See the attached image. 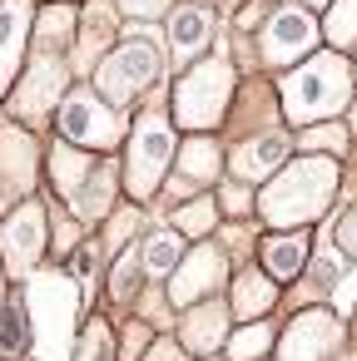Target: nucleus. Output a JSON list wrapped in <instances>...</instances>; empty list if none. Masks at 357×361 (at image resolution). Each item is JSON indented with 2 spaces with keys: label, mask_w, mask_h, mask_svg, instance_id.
Returning a JSON list of instances; mask_svg holds the SVG:
<instances>
[{
  "label": "nucleus",
  "mask_w": 357,
  "mask_h": 361,
  "mask_svg": "<svg viewBox=\"0 0 357 361\" xmlns=\"http://www.w3.org/2000/svg\"><path fill=\"white\" fill-rule=\"evenodd\" d=\"M332 188H337L332 164H327V159H303V164H293V169L263 193V213H268L273 223H308V218H317V213L327 208Z\"/></svg>",
  "instance_id": "obj_1"
},
{
  "label": "nucleus",
  "mask_w": 357,
  "mask_h": 361,
  "mask_svg": "<svg viewBox=\"0 0 357 361\" xmlns=\"http://www.w3.org/2000/svg\"><path fill=\"white\" fill-rule=\"evenodd\" d=\"M347 94H352V70H347L337 55H317L312 65H303L298 75L283 80V104H288V114H293L298 124L342 109Z\"/></svg>",
  "instance_id": "obj_2"
},
{
  "label": "nucleus",
  "mask_w": 357,
  "mask_h": 361,
  "mask_svg": "<svg viewBox=\"0 0 357 361\" xmlns=\"http://www.w3.org/2000/svg\"><path fill=\"white\" fill-rule=\"evenodd\" d=\"M228 90H233V75H228V65H199V70H189L184 80H179V90H174V109H179V119L189 124V129H209V124H218V114H223V104H228Z\"/></svg>",
  "instance_id": "obj_3"
},
{
  "label": "nucleus",
  "mask_w": 357,
  "mask_h": 361,
  "mask_svg": "<svg viewBox=\"0 0 357 361\" xmlns=\"http://www.w3.org/2000/svg\"><path fill=\"white\" fill-rule=\"evenodd\" d=\"M154 80H159V50L144 45V40L119 45V50L100 65V94H105L110 104L134 99V94H139L144 85H154Z\"/></svg>",
  "instance_id": "obj_4"
},
{
  "label": "nucleus",
  "mask_w": 357,
  "mask_h": 361,
  "mask_svg": "<svg viewBox=\"0 0 357 361\" xmlns=\"http://www.w3.org/2000/svg\"><path fill=\"white\" fill-rule=\"evenodd\" d=\"M169 154H174V134H169V124L159 114H149L134 129V154H129V193L134 198H149L154 193V183L169 169Z\"/></svg>",
  "instance_id": "obj_5"
},
{
  "label": "nucleus",
  "mask_w": 357,
  "mask_h": 361,
  "mask_svg": "<svg viewBox=\"0 0 357 361\" xmlns=\"http://www.w3.org/2000/svg\"><path fill=\"white\" fill-rule=\"evenodd\" d=\"M60 124H65V139L75 144H95V149H110L119 134H124V114H115L110 104H100L95 94L75 90L60 109Z\"/></svg>",
  "instance_id": "obj_6"
},
{
  "label": "nucleus",
  "mask_w": 357,
  "mask_h": 361,
  "mask_svg": "<svg viewBox=\"0 0 357 361\" xmlns=\"http://www.w3.org/2000/svg\"><path fill=\"white\" fill-rule=\"evenodd\" d=\"M0 247H6V262H11L16 277H25V272L40 262V247H45V213H40V203H25V208L6 223Z\"/></svg>",
  "instance_id": "obj_7"
},
{
  "label": "nucleus",
  "mask_w": 357,
  "mask_h": 361,
  "mask_svg": "<svg viewBox=\"0 0 357 361\" xmlns=\"http://www.w3.org/2000/svg\"><path fill=\"white\" fill-rule=\"evenodd\" d=\"M312 40H317V30H312V20H308L303 11H273V20H268V30H263V50H268L273 65L308 55Z\"/></svg>",
  "instance_id": "obj_8"
},
{
  "label": "nucleus",
  "mask_w": 357,
  "mask_h": 361,
  "mask_svg": "<svg viewBox=\"0 0 357 361\" xmlns=\"http://www.w3.org/2000/svg\"><path fill=\"white\" fill-rule=\"evenodd\" d=\"M25 20H30V0H6V6H0V94H6V85L16 75Z\"/></svg>",
  "instance_id": "obj_9"
},
{
  "label": "nucleus",
  "mask_w": 357,
  "mask_h": 361,
  "mask_svg": "<svg viewBox=\"0 0 357 361\" xmlns=\"http://www.w3.org/2000/svg\"><path fill=\"white\" fill-rule=\"evenodd\" d=\"M218 272H223V257H218L213 247H199V252L184 262V272L174 277V297H179V302H194V297H204V292L218 282Z\"/></svg>",
  "instance_id": "obj_10"
},
{
  "label": "nucleus",
  "mask_w": 357,
  "mask_h": 361,
  "mask_svg": "<svg viewBox=\"0 0 357 361\" xmlns=\"http://www.w3.org/2000/svg\"><path fill=\"white\" fill-rule=\"evenodd\" d=\"M283 154H288V144H283L278 134H263V139H253V144H243V149L233 154V173H238V178L273 173V169L283 164Z\"/></svg>",
  "instance_id": "obj_11"
},
{
  "label": "nucleus",
  "mask_w": 357,
  "mask_h": 361,
  "mask_svg": "<svg viewBox=\"0 0 357 361\" xmlns=\"http://www.w3.org/2000/svg\"><path fill=\"white\" fill-rule=\"evenodd\" d=\"M228 326V307H199L189 322H184V346L189 351H213L218 336Z\"/></svg>",
  "instance_id": "obj_12"
},
{
  "label": "nucleus",
  "mask_w": 357,
  "mask_h": 361,
  "mask_svg": "<svg viewBox=\"0 0 357 361\" xmlns=\"http://www.w3.org/2000/svg\"><path fill=\"white\" fill-rule=\"evenodd\" d=\"M327 341H332V322L327 317H303L288 336L283 361H317V346H327Z\"/></svg>",
  "instance_id": "obj_13"
},
{
  "label": "nucleus",
  "mask_w": 357,
  "mask_h": 361,
  "mask_svg": "<svg viewBox=\"0 0 357 361\" xmlns=\"http://www.w3.org/2000/svg\"><path fill=\"white\" fill-rule=\"evenodd\" d=\"M268 307H273V277L243 272V277L233 282V312H238V317H258V312H268Z\"/></svg>",
  "instance_id": "obj_14"
},
{
  "label": "nucleus",
  "mask_w": 357,
  "mask_h": 361,
  "mask_svg": "<svg viewBox=\"0 0 357 361\" xmlns=\"http://www.w3.org/2000/svg\"><path fill=\"white\" fill-rule=\"evenodd\" d=\"M303 252H308V238H303V233L273 238V243L263 247V267H268L273 277H293V272L303 267Z\"/></svg>",
  "instance_id": "obj_15"
},
{
  "label": "nucleus",
  "mask_w": 357,
  "mask_h": 361,
  "mask_svg": "<svg viewBox=\"0 0 357 361\" xmlns=\"http://www.w3.org/2000/svg\"><path fill=\"white\" fill-rule=\"evenodd\" d=\"M169 35H174V50L179 55H194V50H204V40H209V16L204 11H179L174 16V25H169Z\"/></svg>",
  "instance_id": "obj_16"
},
{
  "label": "nucleus",
  "mask_w": 357,
  "mask_h": 361,
  "mask_svg": "<svg viewBox=\"0 0 357 361\" xmlns=\"http://www.w3.org/2000/svg\"><path fill=\"white\" fill-rule=\"evenodd\" d=\"M50 90H60V65H55V60H40V65H35V75H30V85L21 90V114L45 109Z\"/></svg>",
  "instance_id": "obj_17"
},
{
  "label": "nucleus",
  "mask_w": 357,
  "mask_h": 361,
  "mask_svg": "<svg viewBox=\"0 0 357 361\" xmlns=\"http://www.w3.org/2000/svg\"><path fill=\"white\" fill-rule=\"evenodd\" d=\"M95 164H90V154H75V149H55V183H60V193H85V173H90Z\"/></svg>",
  "instance_id": "obj_18"
},
{
  "label": "nucleus",
  "mask_w": 357,
  "mask_h": 361,
  "mask_svg": "<svg viewBox=\"0 0 357 361\" xmlns=\"http://www.w3.org/2000/svg\"><path fill=\"white\" fill-rule=\"evenodd\" d=\"M174 262H179V243H174V233L154 228L149 243H144V267H149L154 277H164V272H174Z\"/></svg>",
  "instance_id": "obj_19"
},
{
  "label": "nucleus",
  "mask_w": 357,
  "mask_h": 361,
  "mask_svg": "<svg viewBox=\"0 0 357 361\" xmlns=\"http://www.w3.org/2000/svg\"><path fill=\"white\" fill-rule=\"evenodd\" d=\"M213 164H218V154H213V144H189L184 149V159H179V169H184V178H194V183H204L209 173H213Z\"/></svg>",
  "instance_id": "obj_20"
},
{
  "label": "nucleus",
  "mask_w": 357,
  "mask_h": 361,
  "mask_svg": "<svg viewBox=\"0 0 357 361\" xmlns=\"http://www.w3.org/2000/svg\"><path fill=\"white\" fill-rule=\"evenodd\" d=\"M268 341H273V331L258 322V326H248V331H238V336L228 341V356H233V361H253V356H258Z\"/></svg>",
  "instance_id": "obj_21"
},
{
  "label": "nucleus",
  "mask_w": 357,
  "mask_h": 361,
  "mask_svg": "<svg viewBox=\"0 0 357 361\" xmlns=\"http://www.w3.org/2000/svg\"><path fill=\"white\" fill-rule=\"evenodd\" d=\"M327 35H332L337 45H352V40H357V0H337V11H332V20H327Z\"/></svg>",
  "instance_id": "obj_22"
},
{
  "label": "nucleus",
  "mask_w": 357,
  "mask_h": 361,
  "mask_svg": "<svg viewBox=\"0 0 357 361\" xmlns=\"http://www.w3.org/2000/svg\"><path fill=\"white\" fill-rule=\"evenodd\" d=\"M75 25V11H65V6H55V11H45L40 16V45L45 50H55L60 40H65V30Z\"/></svg>",
  "instance_id": "obj_23"
},
{
  "label": "nucleus",
  "mask_w": 357,
  "mask_h": 361,
  "mask_svg": "<svg viewBox=\"0 0 357 361\" xmlns=\"http://www.w3.org/2000/svg\"><path fill=\"white\" fill-rule=\"evenodd\" d=\"M105 40H110V6L100 0V6L90 11V30H85V60H90V55H95Z\"/></svg>",
  "instance_id": "obj_24"
},
{
  "label": "nucleus",
  "mask_w": 357,
  "mask_h": 361,
  "mask_svg": "<svg viewBox=\"0 0 357 361\" xmlns=\"http://www.w3.org/2000/svg\"><path fill=\"white\" fill-rule=\"evenodd\" d=\"M80 361H115V351H110V331H105V326H90V331H85V351H80Z\"/></svg>",
  "instance_id": "obj_25"
},
{
  "label": "nucleus",
  "mask_w": 357,
  "mask_h": 361,
  "mask_svg": "<svg viewBox=\"0 0 357 361\" xmlns=\"http://www.w3.org/2000/svg\"><path fill=\"white\" fill-rule=\"evenodd\" d=\"M303 144H308V149H312V144H317V149H342V129H308Z\"/></svg>",
  "instance_id": "obj_26"
},
{
  "label": "nucleus",
  "mask_w": 357,
  "mask_h": 361,
  "mask_svg": "<svg viewBox=\"0 0 357 361\" xmlns=\"http://www.w3.org/2000/svg\"><path fill=\"white\" fill-rule=\"evenodd\" d=\"M209 218H213V213H209V203L179 208V223H184V228H194V233H204V228H209Z\"/></svg>",
  "instance_id": "obj_27"
},
{
  "label": "nucleus",
  "mask_w": 357,
  "mask_h": 361,
  "mask_svg": "<svg viewBox=\"0 0 357 361\" xmlns=\"http://www.w3.org/2000/svg\"><path fill=\"white\" fill-rule=\"evenodd\" d=\"M21 336H25V317H21V307H11L6 312V351H16Z\"/></svg>",
  "instance_id": "obj_28"
},
{
  "label": "nucleus",
  "mask_w": 357,
  "mask_h": 361,
  "mask_svg": "<svg viewBox=\"0 0 357 361\" xmlns=\"http://www.w3.org/2000/svg\"><path fill=\"white\" fill-rule=\"evenodd\" d=\"M129 287H134V257L119 262V272H115V297H129Z\"/></svg>",
  "instance_id": "obj_29"
},
{
  "label": "nucleus",
  "mask_w": 357,
  "mask_h": 361,
  "mask_svg": "<svg viewBox=\"0 0 357 361\" xmlns=\"http://www.w3.org/2000/svg\"><path fill=\"white\" fill-rule=\"evenodd\" d=\"M119 6H124L129 16H159V11L169 6V0H119Z\"/></svg>",
  "instance_id": "obj_30"
},
{
  "label": "nucleus",
  "mask_w": 357,
  "mask_h": 361,
  "mask_svg": "<svg viewBox=\"0 0 357 361\" xmlns=\"http://www.w3.org/2000/svg\"><path fill=\"white\" fill-rule=\"evenodd\" d=\"M100 188H110V173H100V183H95V188H85V193H100ZM100 208H105V198H85V203H80V213H85V218H95Z\"/></svg>",
  "instance_id": "obj_31"
},
{
  "label": "nucleus",
  "mask_w": 357,
  "mask_h": 361,
  "mask_svg": "<svg viewBox=\"0 0 357 361\" xmlns=\"http://www.w3.org/2000/svg\"><path fill=\"white\" fill-rule=\"evenodd\" d=\"M337 243H342L347 252H357V208H352V213L342 218V233H337Z\"/></svg>",
  "instance_id": "obj_32"
},
{
  "label": "nucleus",
  "mask_w": 357,
  "mask_h": 361,
  "mask_svg": "<svg viewBox=\"0 0 357 361\" xmlns=\"http://www.w3.org/2000/svg\"><path fill=\"white\" fill-rule=\"evenodd\" d=\"M149 361H184V351H179V346H169V341H159V346L149 351Z\"/></svg>",
  "instance_id": "obj_33"
},
{
  "label": "nucleus",
  "mask_w": 357,
  "mask_h": 361,
  "mask_svg": "<svg viewBox=\"0 0 357 361\" xmlns=\"http://www.w3.org/2000/svg\"><path fill=\"white\" fill-rule=\"evenodd\" d=\"M337 302H342V307H352V302H357V267H352V277L337 287Z\"/></svg>",
  "instance_id": "obj_34"
},
{
  "label": "nucleus",
  "mask_w": 357,
  "mask_h": 361,
  "mask_svg": "<svg viewBox=\"0 0 357 361\" xmlns=\"http://www.w3.org/2000/svg\"><path fill=\"white\" fill-rule=\"evenodd\" d=\"M308 6H327V0H308Z\"/></svg>",
  "instance_id": "obj_35"
},
{
  "label": "nucleus",
  "mask_w": 357,
  "mask_h": 361,
  "mask_svg": "<svg viewBox=\"0 0 357 361\" xmlns=\"http://www.w3.org/2000/svg\"><path fill=\"white\" fill-rule=\"evenodd\" d=\"M0 302H6V287H0Z\"/></svg>",
  "instance_id": "obj_36"
}]
</instances>
